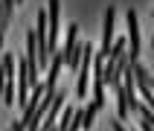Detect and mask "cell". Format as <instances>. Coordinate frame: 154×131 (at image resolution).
<instances>
[{
  "mask_svg": "<svg viewBox=\"0 0 154 131\" xmlns=\"http://www.w3.org/2000/svg\"><path fill=\"white\" fill-rule=\"evenodd\" d=\"M93 44L85 41V52H82V61H79V70H76V96L85 99L87 93V82H90V70H93Z\"/></svg>",
  "mask_w": 154,
  "mask_h": 131,
  "instance_id": "1",
  "label": "cell"
},
{
  "mask_svg": "<svg viewBox=\"0 0 154 131\" xmlns=\"http://www.w3.org/2000/svg\"><path fill=\"white\" fill-rule=\"evenodd\" d=\"M0 64H3V70H6V82H3V102L6 105H15L17 93H15V76H17V67H15V55H9V52H3V58H0Z\"/></svg>",
  "mask_w": 154,
  "mask_h": 131,
  "instance_id": "2",
  "label": "cell"
},
{
  "mask_svg": "<svg viewBox=\"0 0 154 131\" xmlns=\"http://www.w3.org/2000/svg\"><path fill=\"white\" fill-rule=\"evenodd\" d=\"M47 29H50V47L55 52L61 35V0H50V6H47Z\"/></svg>",
  "mask_w": 154,
  "mask_h": 131,
  "instance_id": "3",
  "label": "cell"
},
{
  "mask_svg": "<svg viewBox=\"0 0 154 131\" xmlns=\"http://www.w3.org/2000/svg\"><path fill=\"white\" fill-rule=\"evenodd\" d=\"M113 23H116V9L108 6V12H105V17H102V50L96 52V55H102V58H108V52H111V47H113Z\"/></svg>",
  "mask_w": 154,
  "mask_h": 131,
  "instance_id": "4",
  "label": "cell"
},
{
  "mask_svg": "<svg viewBox=\"0 0 154 131\" xmlns=\"http://www.w3.org/2000/svg\"><path fill=\"white\" fill-rule=\"evenodd\" d=\"M128 58L131 64L140 58V44H143V38H140V20H137V9H128Z\"/></svg>",
  "mask_w": 154,
  "mask_h": 131,
  "instance_id": "5",
  "label": "cell"
},
{
  "mask_svg": "<svg viewBox=\"0 0 154 131\" xmlns=\"http://www.w3.org/2000/svg\"><path fill=\"white\" fill-rule=\"evenodd\" d=\"M6 26H9V20H6V15H3V3H0V47H3V35H6Z\"/></svg>",
  "mask_w": 154,
  "mask_h": 131,
  "instance_id": "6",
  "label": "cell"
},
{
  "mask_svg": "<svg viewBox=\"0 0 154 131\" xmlns=\"http://www.w3.org/2000/svg\"><path fill=\"white\" fill-rule=\"evenodd\" d=\"M9 131H26V128H23V122H20V120H15L12 125H9Z\"/></svg>",
  "mask_w": 154,
  "mask_h": 131,
  "instance_id": "7",
  "label": "cell"
},
{
  "mask_svg": "<svg viewBox=\"0 0 154 131\" xmlns=\"http://www.w3.org/2000/svg\"><path fill=\"white\" fill-rule=\"evenodd\" d=\"M140 131H154V125H148V122L140 117Z\"/></svg>",
  "mask_w": 154,
  "mask_h": 131,
  "instance_id": "8",
  "label": "cell"
},
{
  "mask_svg": "<svg viewBox=\"0 0 154 131\" xmlns=\"http://www.w3.org/2000/svg\"><path fill=\"white\" fill-rule=\"evenodd\" d=\"M111 131H125V128H122V120H113V125H111Z\"/></svg>",
  "mask_w": 154,
  "mask_h": 131,
  "instance_id": "9",
  "label": "cell"
},
{
  "mask_svg": "<svg viewBox=\"0 0 154 131\" xmlns=\"http://www.w3.org/2000/svg\"><path fill=\"white\" fill-rule=\"evenodd\" d=\"M3 82H6V70H3V64H0V93H3Z\"/></svg>",
  "mask_w": 154,
  "mask_h": 131,
  "instance_id": "10",
  "label": "cell"
},
{
  "mask_svg": "<svg viewBox=\"0 0 154 131\" xmlns=\"http://www.w3.org/2000/svg\"><path fill=\"white\" fill-rule=\"evenodd\" d=\"M15 3H23V0H15Z\"/></svg>",
  "mask_w": 154,
  "mask_h": 131,
  "instance_id": "11",
  "label": "cell"
},
{
  "mask_svg": "<svg viewBox=\"0 0 154 131\" xmlns=\"http://www.w3.org/2000/svg\"><path fill=\"white\" fill-rule=\"evenodd\" d=\"M151 17H154V9H151Z\"/></svg>",
  "mask_w": 154,
  "mask_h": 131,
  "instance_id": "12",
  "label": "cell"
},
{
  "mask_svg": "<svg viewBox=\"0 0 154 131\" xmlns=\"http://www.w3.org/2000/svg\"><path fill=\"white\" fill-rule=\"evenodd\" d=\"M151 44H154V35H151Z\"/></svg>",
  "mask_w": 154,
  "mask_h": 131,
  "instance_id": "13",
  "label": "cell"
}]
</instances>
